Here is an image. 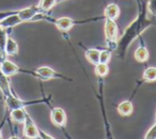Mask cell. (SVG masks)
Listing matches in <instances>:
<instances>
[{
    "label": "cell",
    "mask_w": 156,
    "mask_h": 139,
    "mask_svg": "<svg viewBox=\"0 0 156 139\" xmlns=\"http://www.w3.org/2000/svg\"><path fill=\"white\" fill-rule=\"evenodd\" d=\"M137 16L125 29L121 37L118 39L115 49L112 54L120 60H124L127 54L129 46L134 43V41L144 33V31L156 23V18L151 16L147 12V2L143 0H137Z\"/></svg>",
    "instance_id": "obj_1"
},
{
    "label": "cell",
    "mask_w": 156,
    "mask_h": 139,
    "mask_svg": "<svg viewBox=\"0 0 156 139\" xmlns=\"http://www.w3.org/2000/svg\"><path fill=\"white\" fill-rule=\"evenodd\" d=\"M2 101L5 105V110L11 111L13 109L27 108L29 106H33V105H39V104H46L49 106L50 103H51V95L43 96L42 98H37V100H22L15 93H13L9 96L2 98Z\"/></svg>",
    "instance_id": "obj_2"
},
{
    "label": "cell",
    "mask_w": 156,
    "mask_h": 139,
    "mask_svg": "<svg viewBox=\"0 0 156 139\" xmlns=\"http://www.w3.org/2000/svg\"><path fill=\"white\" fill-rule=\"evenodd\" d=\"M23 74H28L31 76L35 77V78L40 79L42 81L49 80V79H62L65 81H73V79L66 77L65 75L61 74V73L55 71L52 67L47 66V65H43V66H40L35 70H26L24 69V72Z\"/></svg>",
    "instance_id": "obj_3"
},
{
    "label": "cell",
    "mask_w": 156,
    "mask_h": 139,
    "mask_svg": "<svg viewBox=\"0 0 156 139\" xmlns=\"http://www.w3.org/2000/svg\"><path fill=\"white\" fill-rule=\"evenodd\" d=\"M104 20V16H98V17H92V18H87V20H74V18L67 17V16H63V17H59L55 20L54 25L56 26V28L58 29L60 32L62 33H67L74 26L76 25L85 24V23H92L96 22V20Z\"/></svg>",
    "instance_id": "obj_4"
},
{
    "label": "cell",
    "mask_w": 156,
    "mask_h": 139,
    "mask_svg": "<svg viewBox=\"0 0 156 139\" xmlns=\"http://www.w3.org/2000/svg\"><path fill=\"white\" fill-rule=\"evenodd\" d=\"M105 20V40H106L107 48L115 52L117 41L119 39V28L115 23V20H109V18H104Z\"/></svg>",
    "instance_id": "obj_5"
},
{
    "label": "cell",
    "mask_w": 156,
    "mask_h": 139,
    "mask_svg": "<svg viewBox=\"0 0 156 139\" xmlns=\"http://www.w3.org/2000/svg\"><path fill=\"white\" fill-rule=\"evenodd\" d=\"M50 120H51L52 124L56 125L57 127L64 130L67 121V117L64 109L61 107H52L50 110Z\"/></svg>",
    "instance_id": "obj_6"
},
{
    "label": "cell",
    "mask_w": 156,
    "mask_h": 139,
    "mask_svg": "<svg viewBox=\"0 0 156 139\" xmlns=\"http://www.w3.org/2000/svg\"><path fill=\"white\" fill-rule=\"evenodd\" d=\"M24 136L29 139H37L40 138V128L37 126L32 118L27 113L26 120L24 122Z\"/></svg>",
    "instance_id": "obj_7"
},
{
    "label": "cell",
    "mask_w": 156,
    "mask_h": 139,
    "mask_svg": "<svg viewBox=\"0 0 156 139\" xmlns=\"http://www.w3.org/2000/svg\"><path fill=\"white\" fill-rule=\"evenodd\" d=\"M0 69H1V71H2L8 77H11L16 74H23L22 67H20L17 64L12 62V61L9 60L8 58L0 62Z\"/></svg>",
    "instance_id": "obj_8"
},
{
    "label": "cell",
    "mask_w": 156,
    "mask_h": 139,
    "mask_svg": "<svg viewBox=\"0 0 156 139\" xmlns=\"http://www.w3.org/2000/svg\"><path fill=\"white\" fill-rule=\"evenodd\" d=\"M156 81V66H149L143 71V74H142V78L141 80L138 83L137 85L136 89H135L134 93H133L132 98L136 94V92L138 91L139 87H141L142 85L144 84H151V83H154Z\"/></svg>",
    "instance_id": "obj_9"
},
{
    "label": "cell",
    "mask_w": 156,
    "mask_h": 139,
    "mask_svg": "<svg viewBox=\"0 0 156 139\" xmlns=\"http://www.w3.org/2000/svg\"><path fill=\"white\" fill-rule=\"evenodd\" d=\"M17 12H18V10H16L14 13L3 17L2 20H0V26L8 29V30H10V29L14 28V27L18 26V25H20V24H23L22 20H20V16H18Z\"/></svg>",
    "instance_id": "obj_10"
},
{
    "label": "cell",
    "mask_w": 156,
    "mask_h": 139,
    "mask_svg": "<svg viewBox=\"0 0 156 139\" xmlns=\"http://www.w3.org/2000/svg\"><path fill=\"white\" fill-rule=\"evenodd\" d=\"M9 78L10 77H8L7 75L1 71V69H0V92H1L2 98L9 96L14 93L13 90H12Z\"/></svg>",
    "instance_id": "obj_11"
},
{
    "label": "cell",
    "mask_w": 156,
    "mask_h": 139,
    "mask_svg": "<svg viewBox=\"0 0 156 139\" xmlns=\"http://www.w3.org/2000/svg\"><path fill=\"white\" fill-rule=\"evenodd\" d=\"M121 13V9L117 3H109L108 5H106L104 10V18H109V20H117V18L120 16Z\"/></svg>",
    "instance_id": "obj_12"
},
{
    "label": "cell",
    "mask_w": 156,
    "mask_h": 139,
    "mask_svg": "<svg viewBox=\"0 0 156 139\" xmlns=\"http://www.w3.org/2000/svg\"><path fill=\"white\" fill-rule=\"evenodd\" d=\"M27 117V111L25 108H17L9 111V118L16 124H24Z\"/></svg>",
    "instance_id": "obj_13"
},
{
    "label": "cell",
    "mask_w": 156,
    "mask_h": 139,
    "mask_svg": "<svg viewBox=\"0 0 156 139\" xmlns=\"http://www.w3.org/2000/svg\"><path fill=\"white\" fill-rule=\"evenodd\" d=\"M117 110L121 117H128L133 113L134 111V105H133L132 101L130 100H126L121 102L119 105L117 106Z\"/></svg>",
    "instance_id": "obj_14"
},
{
    "label": "cell",
    "mask_w": 156,
    "mask_h": 139,
    "mask_svg": "<svg viewBox=\"0 0 156 139\" xmlns=\"http://www.w3.org/2000/svg\"><path fill=\"white\" fill-rule=\"evenodd\" d=\"M5 52L7 57L10 56H16L18 55V52H20V47H18L17 42L14 39H12L11 37H8L7 42H5Z\"/></svg>",
    "instance_id": "obj_15"
},
{
    "label": "cell",
    "mask_w": 156,
    "mask_h": 139,
    "mask_svg": "<svg viewBox=\"0 0 156 139\" xmlns=\"http://www.w3.org/2000/svg\"><path fill=\"white\" fill-rule=\"evenodd\" d=\"M100 52H101V49H98V48L85 47L86 58H87V60L89 61L92 65H94V66L100 62Z\"/></svg>",
    "instance_id": "obj_16"
},
{
    "label": "cell",
    "mask_w": 156,
    "mask_h": 139,
    "mask_svg": "<svg viewBox=\"0 0 156 139\" xmlns=\"http://www.w3.org/2000/svg\"><path fill=\"white\" fill-rule=\"evenodd\" d=\"M134 57L137 62H139V63H144L147 61V59H149V57H150V52H149V50H147V46L143 44V42H142V45H140L135 50Z\"/></svg>",
    "instance_id": "obj_17"
},
{
    "label": "cell",
    "mask_w": 156,
    "mask_h": 139,
    "mask_svg": "<svg viewBox=\"0 0 156 139\" xmlns=\"http://www.w3.org/2000/svg\"><path fill=\"white\" fill-rule=\"evenodd\" d=\"M9 33L10 32L8 29L0 26V62L8 58L5 52V42H7L8 37H9Z\"/></svg>",
    "instance_id": "obj_18"
},
{
    "label": "cell",
    "mask_w": 156,
    "mask_h": 139,
    "mask_svg": "<svg viewBox=\"0 0 156 139\" xmlns=\"http://www.w3.org/2000/svg\"><path fill=\"white\" fill-rule=\"evenodd\" d=\"M94 72H95V75L98 77V78H105L109 73L108 63L98 62V64L95 65V70H94Z\"/></svg>",
    "instance_id": "obj_19"
},
{
    "label": "cell",
    "mask_w": 156,
    "mask_h": 139,
    "mask_svg": "<svg viewBox=\"0 0 156 139\" xmlns=\"http://www.w3.org/2000/svg\"><path fill=\"white\" fill-rule=\"evenodd\" d=\"M58 1H60V0H40L39 3H37V7L42 11L49 12L58 3Z\"/></svg>",
    "instance_id": "obj_20"
},
{
    "label": "cell",
    "mask_w": 156,
    "mask_h": 139,
    "mask_svg": "<svg viewBox=\"0 0 156 139\" xmlns=\"http://www.w3.org/2000/svg\"><path fill=\"white\" fill-rule=\"evenodd\" d=\"M112 56V52L109 48H105V49H101L100 52V62L101 63H109Z\"/></svg>",
    "instance_id": "obj_21"
},
{
    "label": "cell",
    "mask_w": 156,
    "mask_h": 139,
    "mask_svg": "<svg viewBox=\"0 0 156 139\" xmlns=\"http://www.w3.org/2000/svg\"><path fill=\"white\" fill-rule=\"evenodd\" d=\"M147 9L150 15L156 18V0H147Z\"/></svg>",
    "instance_id": "obj_22"
},
{
    "label": "cell",
    "mask_w": 156,
    "mask_h": 139,
    "mask_svg": "<svg viewBox=\"0 0 156 139\" xmlns=\"http://www.w3.org/2000/svg\"><path fill=\"white\" fill-rule=\"evenodd\" d=\"M144 139H156V121L153 125L150 127V130L145 133Z\"/></svg>",
    "instance_id": "obj_23"
},
{
    "label": "cell",
    "mask_w": 156,
    "mask_h": 139,
    "mask_svg": "<svg viewBox=\"0 0 156 139\" xmlns=\"http://www.w3.org/2000/svg\"><path fill=\"white\" fill-rule=\"evenodd\" d=\"M8 119H9V111L5 110V116H3L2 120H1V122H0V138H2V130H3V127H5V123H7Z\"/></svg>",
    "instance_id": "obj_24"
},
{
    "label": "cell",
    "mask_w": 156,
    "mask_h": 139,
    "mask_svg": "<svg viewBox=\"0 0 156 139\" xmlns=\"http://www.w3.org/2000/svg\"><path fill=\"white\" fill-rule=\"evenodd\" d=\"M40 138H42V139H54L55 137L50 136V135H48L47 133H45L44 130H42L41 128H40Z\"/></svg>",
    "instance_id": "obj_25"
},
{
    "label": "cell",
    "mask_w": 156,
    "mask_h": 139,
    "mask_svg": "<svg viewBox=\"0 0 156 139\" xmlns=\"http://www.w3.org/2000/svg\"><path fill=\"white\" fill-rule=\"evenodd\" d=\"M16 10H12V11H0V20H2L3 17H5V16L10 15V14L14 13Z\"/></svg>",
    "instance_id": "obj_26"
},
{
    "label": "cell",
    "mask_w": 156,
    "mask_h": 139,
    "mask_svg": "<svg viewBox=\"0 0 156 139\" xmlns=\"http://www.w3.org/2000/svg\"><path fill=\"white\" fill-rule=\"evenodd\" d=\"M155 121H156V118H155Z\"/></svg>",
    "instance_id": "obj_27"
},
{
    "label": "cell",
    "mask_w": 156,
    "mask_h": 139,
    "mask_svg": "<svg viewBox=\"0 0 156 139\" xmlns=\"http://www.w3.org/2000/svg\"><path fill=\"white\" fill-rule=\"evenodd\" d=\"M155 24H156V23H155Z\"/></svg>",
    "instance_id": "obj_28"
}]
</instances>
